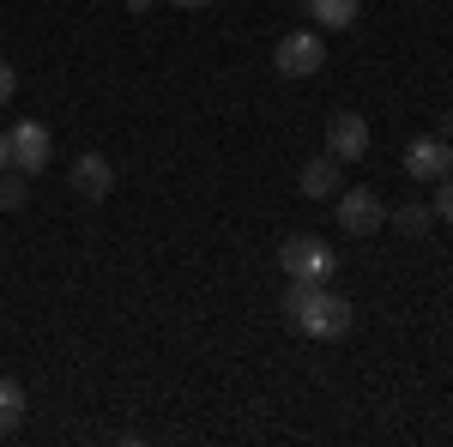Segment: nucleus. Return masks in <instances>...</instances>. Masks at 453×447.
I'll list each match as a JSON object with an SVG mask.
<instances>
[{
	"label": "nucleus",
	"mask_w": 453,
	"mask_h": 447,
	"mask_svg": "<svg viewBox=\"0 0 453 447\" xmlns=\"http://www.w3.org/2000/svg\"><path fill=\"white\" fill-rule=\"evenodd\" d=\"M284 320H290L296 333H309V339H345L357 309H350L333 284H296V278H290V290H284Z\"/></svg>",
	"instance_id": "obj_1"
},
{
	"label": "nucleus",
	"mask_w": 453,
	"mask_h": 447,
	"mask_svg": "<svg viewBox=\"0 0 453 447\" xmlns=\"http://www.w3.org/2000/svg\"><path fill=\"white\" fill-rule=\"evenodd\" d=\"M279 266H284V278H296V284H333L339 254H333V242H320V236H284Z\"/></svg>",
	"instance_id": "obj_2"
},
{
	"label": "nucleus",
	"mask_w": 453,
	"mask_h": 447,
	"mask_svg": "<svg viewBox=\"0 0 453 447\" xmlns=\"http://www.w3.org/2000/svg\"><path fill=\"white\" fill-rule=\"evenodd\" d=\"M273 67H279L284 79H309V73H320V67H326V42H320V31H290V36H279Z\"/></svg>",
	"instance_id": "obj_3"
},
{
	"label": "nucleus",
	"mask_w": 453,
	"mask_h": 447,
	"mask_svg": "<svg viewBox=\"0 0 453 447\" xmlns=\"http://www.w3.org/2000/svg\"><path fill=\"white\" fill-rule=\"evenodd\" d=\"M49 127L42 121H12L6 127V158H12V170H25V175H36V170H49Z\"/></svg>",
	"instance_id": "obj_4"
},
{
	"label": "nucleus",
	"mask_w": 453,
	"mask_h": 447,
	"mask_svg": "<svg viewBox=\"0 0 453 447\" xmlns=\"http://www.w3.org/2000/svg\"><path fill=\"white\" fill-rule=\"evenodd\" d=\"M448 170H453V139L423 134V139L405 145V175H411V181H441Z\"/></svg>",
	"instance_id": "obj_5"
},
{
	"label": "nucleus",
	"mask_w": 453,
	"mask_h": 447,
	"mask_svg": "<svg viewBox=\"0 0 453 447\" xmlns=\"http://www.w3.org/2000/svg\"><path fill=\"white\" fill-rule=\"evenodd\" d=\"M381 224H387L381 194H369V188H345V194H339V230H350V236H375Z\"/></svg>",
	"instance_id": "obj_6"
},
{
	"label": "nucleus",
	"mask_w": 453,
	"mask_h": 447,
	"mask_svg": "<svg viewBox=\"0 0 453 447\" xmlns=\"http://www.w3.org/2000/svg\"><path fill=\"white\" fill-rule=\"evenodd\" d=\"M73 194H79V200H91V206H104L109 194H115V164H109L104 151L73 158Z\"/></svg>",
	"instance_id": "obj_7"
},
{
	"label": "nucleus",
	"mask_w": 453,
	"mask_h": 447,
	"mask_svg": "<svg viewBox=\"0 0 453 447\" xmlns=\"http://www.w3.org/2000/svg\"><path fill=\"white\" fill-rule=\"evenodd\" d=\"M326 151H333L339 164H357V158L369 151V121H363V115H350V109L326 115Z\"/></svg>",
	"instance_id": "obj_8"
},
{
	"label": "nucleus",
	"mask_w": 453,
	"mask_h": 447,
	"mask_svg": "<svg viewBox=\"0 0 453 447\" xmlns=\"http://www.w3.org/2000/svg\"><path fill=\"white\" fill-rule=\"evenodd\" d=\"M339 170H345V164H339L333 151H320V158H309V164L296 170V188H303L309 200H333V194H339Z\"/></svg>",
	"instance_id": "obj_9"
},
{
	"label": "nucleus",
	"mask_w": 453,
	"mask_h": 447,
	"mask_svg": "<svg viewBox=\"0 0 453 447\" xmlns=\"http://www.w3.org/2000/svg\"><path fill=\"white\" fill-rule=\"evenodd\" d=\"M357 12H363V0H309L314 31H350V25H357Z\"/></svg>",
	"instance_id": "obj_10"
},
{
	"label": "nucleus",
	"mask_w": 453,
	"mask_h": 447,
	"mask_svg": "<svg viewBox=\"0 0 453 447\" xmlns=\"http://www.w3.org/2000/svg\"><path fill=\"white\" fill-rule=\"evenodd\" d=\"M25 423V387L12 375H0V435H12Z\"/></svg>",
	"instance_id": "obj_11"
},
{
	"label": "nucleus",
	"mask_w": 453,
	"mask_h": 447,
	"mask_svg": "<svg viewBox=\"0 0 453 447\" xmlns=\"http://www.w3.org/2000/svg\"><path fill=\"white\" fill-rule=\"evenodd\" d=\"M387 218H393V230H405V236H423V230H429V218H435V206H418V200H405V206H393Z\"/></svg>",
	"instance_id": "obj_12"
},
{
	"label": "nucleus",
	"mask_w": 453,
	"mask_h": 447,
	"mask_svg": "<svg viewBox=\"0 0 453 447\" xmlns=\"http://www.w3.org/2000/svg\"><path fill=\"white\" fill-rule=\"evenodd\" d=\"M25 200H31V181H25V170H19V175L0 170V212H25Z\"/></svg>",
	"instance_id": "obj_13"
},
{
	"label": "nucleus",
	"mask_w": 453,
	"mask_h": 447,
	"mask_svg": "<svg viewBox=\"0 0 453 447\" xmlns=\"http://www.w3.org/2000/svg\"><path fill=\"white\" fill-rule=\"evenodd\" d=\"M435 212H441V218L453 224V170L441 175V181H435Z\"/></svg>",
	"instance_id": "obj_14"
},
{
	"label": "nucleus",
	"mask_w": 453,
	"mask_h": 447,
	"mask_svg": "<svg viewBox=\"0 0 453 447\" xmlns=\"http://www.w3.org/2000/svg\"><path fill=\"white\" fill-rule=\"evenodd\" d=\"M12 91H19V73H12V67H6V61H0V109L12 104Z\"/></svg>",
	"instance_id": "obj_15"
},
{
	"label": "nucleus",
	"mask_w": 453,
	"mask_h": 447,
	"mask_svg": "<svg viewBox=\"0 0 453 447\" xmlns=\"http://www.w3.org/2000/svg\"><path fill=\"white\" fill-rule=\"evenodd\" d=\"M121 6H127V12H134V19H145V12H151V6H157V0H121Z\"/></svg>",
	"instance_id": "obj_16"
},
{
	"label": "nucleus",
	"mask_w": 453,
	"mask_h": 447,
	"mask_svg": "<svg viewBox=\"0 0 453 447\" xmlns=\"http://www.w3.org/2000/svg\"><path fill=\"white\" fill-rule=\"evenodd\" d=\"M441 139H453V109H448V115H441Z\"/></svg>",
	"instance_id": "obj_17"
},
{
	"label": "nucleus",
	"mask_w": 453,
	"mask_h": 447,
	"mask_svg": "<svg viewBox=\"0 0 453 447\" xmlns=\"http://www.w3.org/2000/svg\"><path fill=\"white\" fill-rule=\"evenodd\" d=\"M0 170H12V158H6V134H0Z\"/></svg>",
	"instance_id": "obj_18"
},
{
	"label": "nucleus",
	"mask_w": 453,
	"mask_h": 447,
	"mask_svg": "<svg viewBox=\"0 0 453 447\" xmlns=\"http://www.w3.org/2000/svg\"><path fill=\"white\" fill-rule=\"evenodd\" d=\"M175 6H181V12H194V6H206V0H175Z\"/></svg>",
	"instance_id": "obj_19"
}]
</instances>
